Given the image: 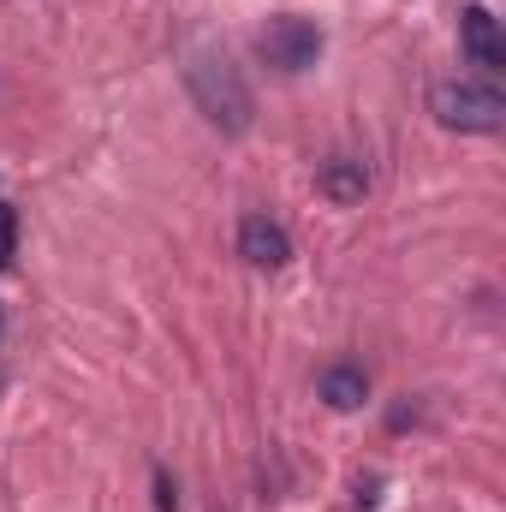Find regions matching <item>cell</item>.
<instances>
[{
    "label": "cell",
    "instance_id": "6da1fadb",
    "mask_svg": "<svg viewBox=\"0 0 506 512\" xmlns=\"http://www.w3.org/2000/svg\"><path fill=\"white\" fill-rule=\"evenodd\" d=\"M185 84H191V102L203 108V120H209L215 131H227V137L251 131L256 96H251V84L239 78V66H233L227 54H197L191 72H185Z\"/></svg>",
    "mask_w": 506,
    "mask_h": 512
},
{
    "label": "cell",
    "instance_id": "7a4b0ae2",
    "mask_svg": "<svg viewBox=\"0 0 506 512\" xmlns=\"http://www.w3.org/2000/svg\"><path fill=\"white\" fill-rule=\"evenodd\" d=\"M429 114L447 131H501L506 126V96L483 78H441L429 90Z\"/></svg>",
    "mask_w": 506,
    "mask_h": 512
},
{
    "label": "cell",
    "instance_id": "3957f363",
    "mask_svg": "<svg viewBox=\"0 0 506 512\" xmlns=\"http://www.w3.org/2000/svg\"><path fill=\"white\" fill-rule=\"evenodd\" d=\"M256 54L274 66V72H310L316 60H322V24H310V18H298V12H280V18H268L262 24V36H256Z\"/></svg>",
    "mask_w": 506,
    "mask_h": 512
},
{
    "label": "cell",
    "instance_id": "277c9868",
    "mask_svg": "<svg viewBox=\"0 0 506 512\" xmlns=\"http://www.w3.org/2000/svg\"><path fill=\"white\" fill-rule=\"evenodd\" d=\"M459 48H465V60H471L483 78H495V72L506 66L501 18H495L489 6H465V12H459Z\"/></svg>",
    "mask_w": 506,
    "mask_h": 512
},
{
    "label": "cell",
    "instance_id": "5b68a950",
    "mask_svg": "<svg viewBox=\"0 0 506 512\" xmlns=\"http://www.w3.org/2000/svg\"><path fill=\"white\" fill-rule=\"evenodd\" d=\"M239 256H245L251 268H286V262H292V239H286L280 221L245 215V221H239Z\"/></svg>",
    "mask_w": 506,
    "mask_h": 512
},
{
    "label": "cell",
    "instance_id": "8992f818",
    "mask_svg": "<svg viewBox=\"0 0 506 512\" xmlns=\"http://www.w3.org/2000/svg\"><path fill=\"white\" fill-rule=\"evenodd\" d=\"M316 191H322L328 203L352 209V203H364V191H370V167H364L358 155H328L322 173H316Z\"/></svg>",
    "mask_w": 506,
    "mask_h": 512
},
{
    "label": "cell",
    "instance_id": "52a82bcc",
    "mask_svg": "<svg viewBox=\"0 0 506 512\" xmlns=\"http://www.w3.org/2000/svg\"><path fill=\"white\" fill-rule=\"evenodd\" d=\"M316 393H322L334 411H358V405L370 399V376H364L358 364H328L322 382H316Z\"/></svg>",
    "mask_w": 506,
    "mask_h": 512
},
{
    "label": "cell",
    "instance_id": "ba28073f",
    "mask_svg": "<svg viewBox=\"0 0 506 512\" xmlns=\"http://www.w3.org/2000/svg\"><path fill=\"white\" fill-rule=\"evenodd\" d=\"M12 245H18V221H12V203H0V268L12 262Z\"/></svg>",
    "mask_w": 506,
    "mask_h": 512
},
{
    "label": "cell",
    "instance_id": "9c48e42d",
    "mask_svg": "<svg viewBox=\"0 0 506 512\" xmlns=\"http://www.w3.org/2000/svg\"><path fill=\"white\" fill-rule=\"evenodd\" d=\"M155 512H179V495H173L167 471H155Z\"/></svg>",
    "mask_w": 506,
    "mask_h": 512
},
{
    "label": "cell",
    "instance_id": "30bf717a",
    "mask_svg": "<svg viewBox=\"0 0 506 512\" xmlns=\"http://www.w3.org/2000/svg\"><path fill=\"white\" fill-rule=\"evenodd\" d=\"M0 340H6V310H0Z\"/></svg>",
    "mask_w": 506,
    "mask_h": 512
}]
</instances>
